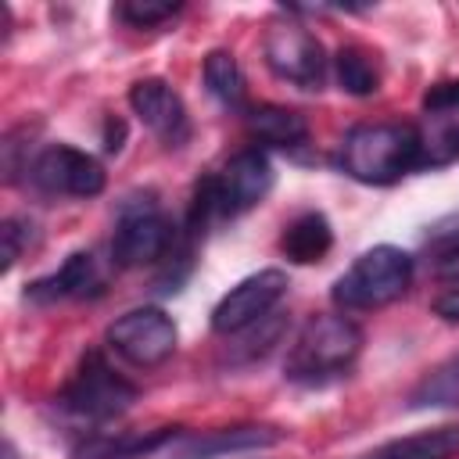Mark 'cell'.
I'll list each match as a JSON object with an SVG mask.
<instances>
[{
  "mask_svg": "<svg viewBox=\"0 0 459 459\" xmlns=\"http://www.w3.org/2000/svg\"><path fill=\"white\" fill-rule=\"evenodd\" d=\"M29 179L54 197H97L108 183L104 165L72 143L43 147L29 165Z\"/></svg>",
  "mask_w": 459,
  "mask_h": 459,
  "instance_id": "obj_9",
  "label": "cell"
},
{
  "mask_svg": "<svg viewBox=\"0 0 459 459\" xmlns=\"http://www.w3.org/2000/svg\"><path fill=\"white\" fill-rule=\"evenodd\" d=\"M129 108L140 115V122L165 143V147H183L190 140V115L183 97L165 82V79H140L129 86Z\"/></svg>",
  "mask_w": 459,
  "mask_h": 459,
  "instance_id": "obj_12",
  "label": "cell"
},
{
  "mask_svg": "<svg viewBox=\"0 0 459 459\" xmlns=\"http://www.w3.org/2000/svg\"><path fill=\"white\" fill-rule=\"evenodd\" d=\"M183 427H154V430H86L82 441L72 445V459H143L161 452Z\"/></svg>",
  "mask_w": 459,
  "mask_h": 459,
  "instance_id": "obj_14",
  "label": "cell"
},
{
  "mask_svg": "<svg viewBox=\"0 0 459 459\" xmlns=\"http://www.w3.org/2000/svg\"><path fill=\"white\" fill-rule=\"evenodd\" d=\"M287 287H290V280H287L283 269H258V273L244 276L212 308V330L222 333V337H233V333L247 330L251 323H258L262 316H269L280 305Z\"/></svg>",
  "mask_w": 459,
  "mask_h": 459,
  "instance_id": "obj_10",
  "label": "cell"
},
{
  "mask_svg": "<svg viewBox=\"0 0 459 459\" xmlns=\"http://www.w3.org/2000/svg\"><path fill=\"white\" fill-rule=\"evenodd\" d=\"M122 136H126V126L118 118H108V133H104V147L108 151H122Z\"/></svg>",
  "mask_w": 459,
  "mask_h": 459,
  "instance_id": "obj_27",
  "label": "cell"
},
{
  "mask_svg": "<svg viewBox=\"0 0 459 459\" xmlns=\"http://www.w3.org/2000/svg\"><path fill=\"white\" fill-rule=\"evenodd\" d=\"M273 176L276 172H273V161L265 151H258V147L237 151L219 172L204 176L194 186L190 215H186L190 226H197L204 233L212 222L244 215L247 208H255L273 190Z\"/></svg>",
  "mask_w": 459,
  "mask_h": 459,
  "instance_id": "obj_3",
  "label": "cell"
},
{
  "mask_svg": "<svg viewBox=\"0 0 459 459\" xmlns=\"http://www.w3.org/2000/svg\"><path fill=\"white\" fill-rule=\"evenodd\" d=\"M283 441L280 427L269 423H233V427H215V430H179L161 455L165 459H219V455H237V452H262Z\"/></svg>",
  "mask_w": 459,
  "mask_h": 459,
  "instance_id": "obj_11",
  "label": "cell"
},
{
  "mask_svg": "<svg viewBox=\"0 0 459 459\" xmlns=\"http://www.w3.org/2000/svg\"><path fill=\"white\" fill-rule=\"evenodd\" d=\"M4 459H18V455H14V445H11V441H4Z\"/></svg>",
  "mask_w": 459,
  "mask_h": 459,
  "instance_id": "obj_28",
  "label": "cell"
},
{
  "mask_svg": "<svg viewBox=\"0 0 459 459\" xmlns=\"http://www.w3.org/2000/svg\"><path fill=\"white\" fill-rule=\"evenodd\" d=\"M265 65L276 79L298 86V90H319L330 68V57L323 43L298 22H273L262 39Z\"/></svg>",
  "mask_w": 459,
  "mask_h": 459,
  "instance_id": "obj_6",
  "label": "cell"
},
{
  "mask_svg": "<svg viewBox=\"0 0 459 459\" xmlns=\"http://www.w3.org/2000/svg\"><path fill=\"white\" fill-rule=\"evenodd\" d=\"M100 287H104V276L97 269V258L90 251H72L54 273H47L25 287V301L57 305V301H72V298H93V294H100Z\"/></svg>",
  "mask_w": 459,
  "mask_h": 459,
  "instance_id": "obj_13",
  "label": "cell"
},
{
  "mask_svg": "<svg viewBox=\"0 0 459 459\" xmlns=\"http://www.w3.org/2000/svg\"><path fill=\"white\" fill-rule=\"evenodd\" d=\"M333 75H337L341 90H344V93H355V97H369V93L380 90V72H377V65L369 61V54L359 50V47L337 50V57H333Z\"/></svg>",
  "mask_w": 459,
  "mask_h": 459,
  "instance_id": "obj_21",
  "label": "cell"
},
{
  "mask_svg": "<svg viewBox=\"0 0 459 459\" xmlns=\"http://www.w3.org/2000/svg\"><path fill=\"white\" fill-rule=\"evenodd\" d=\"M359 351L362 330L355 319H348L344 312H316L298 330L283 362V377L305 387H319L337 377H348Z\"/></svg>",
  "mask_w": 459,
  "mask_h": 459,
  "instance_id": "obj_2",
  "label": "cell"
},
{
  "mask_svg": "<svg viewBox=\"0 0 459 459\" xmlns=\"http://www.w3.org/2000/svg\"><path fill=\"white\" fill-rule=\"evenodd\" d=\"M362 459H459V423H445V427L394 437Z\"/></svg>",
  "mask_w": 459,
  "mask_h": 459,
  "instance_id": "obj_15",
  "label": "cell"
},
{
  "mask_svg": "<svg viewBox=\"0 0 459 459\" xmlns=\"http://www.w3.org/2000/svg\"><path fill=\"white\" fill-rule=\"evenodd\" d=\"M337 165L359 183L387 186L427 165V140L416 126L405 122H366L348 129L337 151Z\"/></svg>",
  "mask_w": 459,
  "mask_h": 459,
  "instance_id": "obj_1",
  "label": "cell"
},
{
  "mask_svg": "<svg viewBox=\"0 0 459 459\" xmlns=\"http://www.w3.org/2000/svg\"><path fill=\"white\" fill-rule=\"evenodd\" d=\"M437 276L459 283V247H452L448 255H441V262H437Z\"/></svg>",
  "mask_w": 459,
  "mask_h": 459,
  "instance_id": "obj_26",
  "label": "cell"
},
{
  "mask_svg": "<svg viewBox=\"0 0 459 459\" xmlns=\"http://www.w3.org/2000/svg\"><path fill=\"white\" fill-rule=\"evenodd\" d=\"M136 398H140L136 384H129L115 366H108V359L100 351H86L79 369L72 373V380L61 387L57 409L68 412L72 420L100 427V423L122 416L126 409H133Z\"/></svg>",
  "mask_w": 459,
  "mask_h": 459,
  "instance_id": "obj_5",
  "label": "cell"
},
{
  "mask_svg": "<svg viewBox=\"0 0 459 459\" xmlns=\"http://www.w3.org/2000/svg\"><path fill=\"white\" fill-rule=\"evenodd\" d=\"M0 237H4V273H7L22 258V251L32 244V222L29 219H4Z\"/></svg>",
  "mask_w": 459,
  "mask_h": 459,
  "instance_id": "obj_23",
  "label": "cell"
},
{
  "mask_svg": "<svg viewBox=\"0 0 459 459\" xmlns=\"http://www.w3.org/2000/svg\"><path fill=\"white\" fill-rule=\"evenodd\" d=\"M172 244H176V230L158 212L154 201L126 204L118 212V222H115L111 262L118 269H140V265H151V262L165 258L172 251Z\"/></svg>",
  "mask_w": 459,
  "mask_h": 459,
  "instance_id": "obj_8",
  "label": "cell"
},
{
  "mask_svg": "<svg viewBox=\"0 0 459 459\" xmlns=\"http://www.w3.org/2000/svg\"><path fill=\"white\" fill-rule=\"evenodd\" d=\"M423 111H430V115H452V111H459V79L434 82L423 93Z\"/></svg>",
  "mask_w": 459,
  "mask_h": 459,
  "instance_id": "obj_24",
  "label": "cell"
},
{
  "mask_svg": "<svg viewBox=\"0 0 459 459\" xmlns=\"http://www.w3.org/2000/svg\"><path fill=\"white\" fill-rule=\"evenodd\" d=\"M412 409H452L459 405V355L445 359L437 369H430L416 391L409 394Z\"/></svg>",
  "mask_w": 459,
  "mask_h": 459,
  "instance_id": "obj_20",
  "label": "cell"
},
{
  "mask_svg": "<svg viewBox=\"0 0 459 459\" xmlns=\"http://www.w3.org/2000/svg\"><path fill=\"white\" fill-rule=\"evenodd\" d=\"M412 255L394 244H377L362 251L337 280H333V305L341 312H373L398 301L412 283Z\"/></svg>",
  "mask_w": 459,
  "mask_h": 459,
  "instance_id": "obj_4",
  "label": "cell"
},
{
  "mask_svg": "<svg viewBox=\"0 0 459 459\" xmlns=\"http://www.w3.org/2000/svg\"><path fill=\"white\" fill-rule=\"evenodd\" d=\"M244 122H247V133L258 143H269V147H280V151L308 143V122H305V115H298L290 108L258 104V108H247Z\"/></svg>",
  "mask_w": 459,
  "mask_h": 459,
  "instance_id": "obj_16",
  "label": "cell"
},
{
  "mask_svg": "<svg viewBox=\"0 0 459 459\" xmlns=\"http://www.w3.org/2000/svg\"><path fill=\"white\" fill-rule=\"evenodd\" d=\"M108 344L140 369L161 366L165 359H172L176 344H179V330L172 323V316L158 305H143V308H129L122 312L111 326H108Z\"/></svg>",
  "mask_w": 459,
  "mask_h": 459,
  "instance_id": "obj_7",
  "label": "cell"
},
{
  "mask_svg": "<svg viewBox=\"0 0 459 459\" xmlns=\"http://www.w3.org/2000/svg\"><path fill=\"white\" fill-rule=\"evenodd\" d=\"M183 11V4H154V0H129L115 7V18L126 22L129 29H158L172 22Z\"/></svg>",
  "mask_w": 459,
  "mask_h": 459,
  "instance_id": "obj_22",
  "label": "cell"
},
{
  "mask_svg": "<svg viewBox=\"0 0 459 459\" xmlns=\"http://www.w3.org/2000/svg\"><path fill=\"white\" fill-rule=\"evenodd\" d=\"M204 86L208 93L226 104V108H244V97H247V82H244V72L237 65V57L230 50H212L204 57Z\"/></svg>",
  "mask_w": 459,
  "mask_h": 459,
  "instance_id": "obj_18",
  "label": "cell"
},
{
  "mask_svg": "<svg viewBox=\"0 0 459 459\" xmlns=\"http://www.w3.org/2000/svg\"><path fill=\"white\" fill-rule=\"evenodd\" d=\"M434 316H441L445 323H459V287H452V290H445L441 298H434Z\"/></svg>",
  "mask_w": 459,
  "mask_h": 459,
  "instance_id": "obj_25",
  "label": "cell"
},
{
  "mask_svg": "<svg viewBox=\"0 0 459 459\" xmlns=\"http://www.w3.org/2000/svg\"><path fill=\"white\" fill-rule=\"evenodd\" d=\"M283 326H287V316H283V312H269V316H262V319H258V323H251L247 330L233 333L226 359H230L233 366H247V362H255V359L269 355V351H273V344L280 341Z\"/></svg>",
  "mask_w": 459,
  "mask_h": 459,
  "instance_id": "obj_19",
  "label": "cell"
},
{
  "mask_svg": "<svg viewBox=\"0 0 459 459\" xmlns=\"http://www.w3.org/2000/svg\"><path fill=\"white\" fill-rule=\"evenodd\" d=\"M330 247H333V230H330V222H326L323 212H305V215H298V219L283 230V237H280V251H283L290 262H298V265L319 262Z\"/></svg>",
  "mask_w": 459,
  "mask_h": 459,
  "instance_id": "obj_17",
  "label": "cell"
}]
</instances>
